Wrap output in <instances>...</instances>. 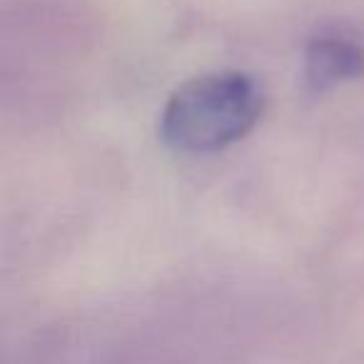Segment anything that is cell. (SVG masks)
I'll return each instance as SVG.
<instances>
[{"label":"cell","mask_w":364,"mask_h":364,"mask_svg":"<svg viewBox=\"0 0 364 364\" xmlns=\"http://www.w3.org/2000/svg\"><path fill=\"white\" fill-rule=\"evenodd\" d=\"M264 92L252 75L218 70L182 82L160 115V137L170 150L208 155L242 140L262 117Z\"/></svg>","instance_id":"obj_1"},{"label":"cell","mask_w":364,"mask_h":364,"mask_svg":"<svg viewBox=\"0 0 364 364\" xmlns=\"http://www.w3.org/2000/svg\"><path fill=\"white\" fill-rule=\"evenodd\" d=\"M302 75L314 92L364 77V41L344 33H322L312 38L304 48Z\"/></svg>","instance_id":"obj_2"}]
</instances>
